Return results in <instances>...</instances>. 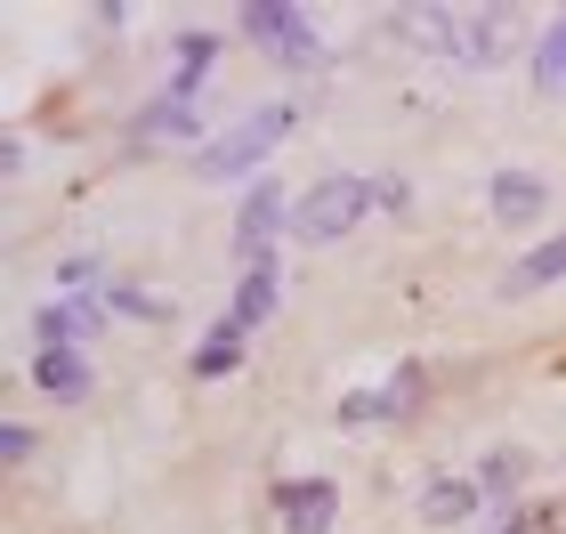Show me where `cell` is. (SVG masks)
<instances>
[{
    "label": "cell",
    "mask_w": 566,
    "mask_h": 534,
    "mask_svg": "<svg viewBox=\"0 0 566 534\" xmlns=\"http://www.w3.org/2000/svg\"><path fill=\"white\" fill-rule=\"evenodd\" d=\"M397 33L437 57H461V9H397Z\"/></svg>",
    "instance_id": "ba28073f"
},
{
    "label": "cell",
    "mask_w": 566,
    "mask_h": 534,
    "mask_svg": "<svg viewBox=\"0 0 566 534\" xmlns=\"http://www.w3.org/2000/svg\"><path fill=\"white\" fill-rule=\"evenodd\" d=\"M543 202H551L543 178H526V170H502L494 178V219L502 227H534V219H543Z\"/></svg>",
    "instance_id": "9c48e42d"
},
{
    "label": "cell",
    "mask_w": 566,
    "mask_h": 534,
    "mask_svg": "<svg viewBox=\"0 0 566 534\" xmlns=\"http://www.w3.org/2000/svg\"><path fill=\"white\" fill-rule=\"evenodd\" d=\"M413 405H421V365H405V373H397L380 397H348V405H340V421H348V429H373V421L413 413Z\"/></svg>",
    "instance_id": "5b68a950"
},
{
    "label": "cell",
    "mask_w": 566,
    "mask_h": 534,
    "mask_svg": "<svg viewBox=\"0 0 566 534\" xmlns=\"http://www.w3.org/2000/svg\"><path fill=\"white\" fill-rule=\"evenodd\" d=\"M534 82H543V97H566V17H558V33H543V49H534Z\"/></svg>",
    "instance_id": "2e32d148"
},
{
    "label": "cell",
    "mask_w": 566,
    "mask_h": 534,
    "mask_svg": "<svg viewBox=\"0 0 566 534\" xmlns=\"http://www.w3.org/2000/svg\"><path fill=\"white\" fill-rule=\"evenodd\" d=\"M283 130H292V114L268 106V114H251V122H235L227 138L202 146V163H195V170H202V178H251V163H268Z\"/></svg>",
    "instance_id": "7a4b0ae2"
},
{
    "label": "cell",
    "mask_w": 566,
    "mask_h": 534,
    "mask_svg": "<svg viewBox=\"0 0 566 534\" xmlns=\"http://www.w3.org/2000/svg\"><path fill=\"white\" fill-rule=\"evenodd\" d=\"M97 324H106V316H97L90 308V300H49V308H41V341L49 348H82V341H97Z\"/></svg>",
    "instance_id": "52a82bcc"
},
{
    "label": "cell",
    "mask_w": 566,
    "mask_h": 534,
    "mask_svg": "<svg viewBox=\"0 0 566 534\" xmlns=\"http://www.w3.org/2000/svg\"><path fill=\"white\" fill-rule=\"evenodd\" d=\"M332 519H340V494L324 478H292L283 486V534H332Z\"/></svg>",
    "instance_id": "277c9868"
},
{
    "label": "cell",
    "mask_w": 566,
    "mask_h": 534,
    "mask_svg": "<svg viewBox=\"0 0 566 534\" xmlns=\"http://www.w3.org/2000/svg\"><path fill=\"white\" fill-rule=\"evenodd\" d=\"M275 219H283V195L260 178V187H251V202H243V219H235V251H243V260H260V251H268Z\"/></svg>",
    "instance_id": "30bf717a"
},
{
    "label": "cell",
    "mask_w": 566,
    "mask_h": 534,
    "mask_svg": "<svg viewBox=\"0 0 566 534\" xmlns=\"http://www.w3.org/2000/svg\"><path fill=\"white\" fill-rule=\"evenodd\" d=\"M510 33H518L510 9H470V17H461V65H494L510 49Z\"/></svg>",
    "instance_id": "8992f818"
},
{
    "label": "cell",
    "mask_w": 566,
    "mask_h": 534,
    "mask_svg": "<svg viewBox=\"0 0 566 534\" xmlns=\"http://www.w3.org/2000/svg\"><path fill=\"white\" fill-rule=\"evenodd\" d=\"M275 316V268H268V251L260 260H243V284H235V324L251 333V324H268Z\"/></svg>",
    "instance_id": "8fae6325"
},
{
    "label": "cell",
    "mask_w": 566,
    "mask_h": 534,
    "mask_svg": "<svg viewBox=\"0 0 566 534\" xmlns=\"http://www.w3.org/2000/svg\"><path fill=\"white\" fill-rule=\"evenodd\" d=\"M470 511H478V486H470V478H437V486L421 494V519H429V526H461Z\"/></svg>",
    "instance_id": "5bb4252c"
},
{
    "label": "cell",
    "mask_w": 566,
    "mask_h": 534,
    "mask_svg": "<svg viewBox=\"0 0 566 534\" xmlns=\"http://www.w3.org/2000/svg\"><path fill=\"white\" fill-rule=\"evenodd\" d=\"M178 130H195V97H163V106H154L146 122H138V138H178Z\"/></svg>",
    "instance_id": "ac0fdd59"
},
{
    "label": "cell",
    "mask_w": 566,
    "mask_h": 534,
    "mask_svg": "<svg viewBox=\"0 0 566 534\" xmlns=\"http://www.w3.org/2000/svg\"><path fill=\"white\" fill-rule=\"evenodd\" d=\"M243 341H251V333H243V324H235V316H227V324H219V333H211V341H202V348H195V373H202V380H219V373H235V365H243Z\"/></svg>",
    "instance_id": "9a60e30c"
},
{
    "label": "cell",
    "mask_w": 566,
    "mask_h": 534,
    "mask_svg": "<svg viewBox=\"0 0 566 534\" xmlns=\"http://www.w3.org/2000/svg\"><path fill=\"white\" fill-rule=\"evenodd\" d=\"M243 33L268 49V57H283V65H307L316 57V24H307L300 9H283V0H251L243 9Z\"/></svg>",
    "instance_id": "3957f363"
},
{
    "label": "cell",
    "mask_w": 566,
    "mask_h": 534,
    "mask_svg": "<svg viewBox=\"0 0 566 534\" xmlns=\"http://www.w3.org/2000/svg\"><path fill=\"white\" fill-rule=\"evenodd\" d=\"M558 275H566V235H551V243H534L526 260L510 268V284H502V292L518 300V292H543V284H558Z\"/></svg>",
    "instance_id": "4fadbf2b"
},
{
    "label": "cell",
    "mask_w": 566,
    "mask_h": 534,
    "mask_svg": "<svg viewBox=\"0 0 566 534\" xmlns=\"http://www.w3.org/2000/svg\"><path fill=\"white\" fill-rule=\"evenodd\" d=\"M380 202H397V187H380V178H316V187L292 202V235L340 243L365 211H380Z\"/></svg>",
    "instance_id": "6da1fadb"
},
{
    "label": "cell",
    "mask_w": 566,
    "mask_h": 534,
    "mask_svg": "<svg viewBox=\"0 0 566 534\" xmlns=\"http://www.w3.org/2000/svg\"><path fill=\"white\" fill-rule=\"evenodd\" d=\"M33 380L49 397H90V365H82V348H41V365H33Z\"/></svg>",
    "instance_id": "7c38bea8"
},
{
    "label": "cell",
    "mask_w": 566,
    "mask_h": 534,
    "mask_svg": "<svg viewBox=\"0 0 566 534\" xmlns=\"http://www.w3.org/2000/svg\"><path fill=\"white\" fill-rule=\"evenodd\" d=\"M202 65H211V33H187L170 49V73H178V97H195V82H202Z\"/></svg>",
    "instance_id": "e0dca14e"
}]
</instances>
